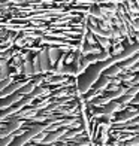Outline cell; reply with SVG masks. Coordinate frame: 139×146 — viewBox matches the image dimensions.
Here are the masks:
<instances>
[{"instance_id": "obj_1", "label": "cell", "mask_w": 139, "mask_h": 146, "mask_svg": "<svg viewBox=\"0 0 139 146\" xmlns=\"http://www.w3.org/2000/svg\"><path fill=\"white\" fill-rule=\"evenodd\" d=\"M102 70L99 69L97 64H91L90 67L85 70L82 75H79L76 78V88L79 91V94L84 96L93 88V85L97 82V79L102 76Z\"/></svg>"}, {"instance_id": "obj_2", "label": "cell", "mask_w": 139, "mask_h": 146, "mask_svg": "<svg viewBox=\"0 0 139 146\" xmlns=\"http://www.w3.org/2000/svg\"><path fill=\"white\" fill-rule=\"evenodd\" d=\"M66 133H67V128H66V127L58 128V130H54V131H51V133H48V134H46V137L43 139L42 143H43V145H54L55 142L61 140ZM42 143H41V145H42Z\"/></svg>"}, {"instance_id": "obj_3", "label": "cell", "mask_w": 139, "mask_h": 146, "mask_svg": "<svg viewBox=\"0 0 139 146\" xmlns=\"http://www.w3.org/2000/svg\"><path fill=\"white\" fill-rule=\"evenodd\" d=\"M23 97H24V96H19L18 92H14V94H11V96L3 97L2 100H0V110H2V109H6V108H9V106H12V104H15L17 102L21 100Z\"/></svg>"}, {"instance_id": "obj_4", "label": "cell", "mask_w": 139, "mask_h": 146, "mask_svg": "<svg viewBox=\"0 0 139 146\" xmlns=\"http://www.w3.org/2000/svg\"><path fill=\"white\" fill-rule=\"evenodd\" d=\"M111 84V78L109 76H105L103 73H102V76L97 79V82L93 85V88L94 90H99V91H106V88H108V85Z\"/></svg>"}, {"instance_id": "obj_5", "label": "cell", "mask_w": 139, "mask_h": 146, "mask_svg": "<svg viewBox=\"0 0 139 146\" xmlns=\"http://www.w3.org/2000/svg\"><path fill=\"white\" fill-rule=\"evenodd\" d=\"M123 67H121V64L118 63V64H114V66H111L109 69H106L103 72V75L105 76H109V78H117V76H120V73H123Z\"/></svg>"}, {"instance_id": "obj_6", "label": "cell", "mask_w": 139, "mask_h": 146, "mask_svg": "<svg viewBox=\"0 0 139 146\" xmlns=\"http://www.w3.org/2000/svg\"><path fill=\"white\" fill-rule=\"evenodd\" d=\"M35 88H36V85L33 84V82H25V84H24L17 92H18L19 96H27V94H30V92L35 90Z\"/></svg>"}, {"instance_id": "obj_7", "label": "cell", "mask_w": 139, "mask_h": 146, "mask_svg": "<svg viewBox=\"0 0 139 146\" xmlns=\"http://www.w3.org/2000/svg\"><path fill=\"white\" fill-rule=\"evenodd\" d=\"M124 49H126V48H124L121 43H114V45L111 46L109 52H111V55H112V57H117V55H120Z\"/></svg>"}, {"instance_id": "obj_8", "label": "cell", "mask_w": 139, "mask_h": 146, "mask_svg": "<svg viewBox=\"0 0 139 146\" xmlns=\"http://www.w3.org/2000/svg\"><path fill=\"white\" fill-rule=\"evenodd\" d=\"M112 39H114V43H123V40H124V37H123V35H121V31L118 30L115 25L112 27Z\"/></svg>"}, {"instance_id": "obj_9", "label": "cell", "mask_w": 139, "mask_h": 146, "mask_svg": "<svg viewBox=\"0 0 139 146\" xmlns=\"http://www.w3.org/2000/svg\"><path fill=\"white\" fill-rule=\"evenodd\" d=\"M14 139H15V134H11V136H6V137H0V146H9Z\"/></svg>"}, {"instance_id": "obj_10", "label": "cell", "mask_w": 139, "mask_h": 146, "mask_svg": "<svg viewBox=\"0 0 139 146\" xmlns=\"http://www.w3.org/2000/svg\"><path fill=\"white\" fill-rule=\"evenodd\" d=\"M11 82H12L11 79H3V81H0V92H2L6 87H8V85H9Z\"/></svg>"}, {"instance_id": "obj_11", "label": "cell", "mask_w": 139, "mask_h": 146, "mask_svg": "<svg viewBox=\"0 0 139 146\" xmlns=\"http://www.w3.org/2000/svg\"><path fill=\"white\" fill-rule=\"evenodd\" d=\"M126 109H132V110H136V113H138V116H139V106H132V104H129Z\"/></svg>"}, {"instance_id": "obj_12", "label": "cell", "mask_w": 139, "mask_h": 146, "mask_svg": "<svg viewBox=\"0 0 139 146\" xmlns=\"http://www.w3.org/2000/svg\"><path fill=\"white\" fill-rule=\"evenodd\" d=\"M130 104H132V106H139V94L133 98V102H132Z\"/></svg>"}]
</instances>
